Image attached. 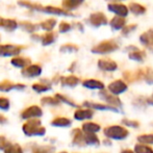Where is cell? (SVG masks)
Wrapping results in <instances>:
<instances>
[{"label":"cell","mask_w":153,"mask_h":153,"mask_svg":"<svg viewBox=\"0 0 153 153\" xmlns=\"http://www.w3.org/2000/svg\"><path fill=\"white\" fill-rule=\"evenodd\" d=\"M128 131L124 127L119 125H114V126L106 127L104 129V134L109 139L114 140H124L128 137Z\"/></svg>","instance_id":"1"},{"label":"cell","mask_w":153,"mask_h":153,"mask_svg":"<svg viewBox=\"0 0 153 153\" xmlns=\"http://www.w3.org/2000/svg\"><path fill=\"white\" fill-rule=\"evenodd\" d=\"M23 130L27 135H43L45 133V128L40 126L39 120H31L23 126Z\"/></svg>","instance_id":"2"},{"label":"cell","mask_w":153,"mask_h":153,"mask_svg":"<svg viewBox=\"0 0 153 153\" xmlns=\"http://www.w3.org/2000/svg\"><path fill=\"white\" fill-rule=\"evenodd\" d=\"M22 48V46H18V45H0V56L18 55Z\"/></svg>","instance_id":"3"},{"label":"cell","mask_w":153,"mask_h":153,"mask_svg":"<svg viewBox=\"0 0 153 153\" xmlns=\"http://www.w3.org/2000/svg\"><path fill=\"white\" fill-rule=\"evenodd\" d=\"M108 90L109 92L111 93L113 95H120L122 93H124L127 90V85H125L123 81L121 80H117V81H114L111 82V85H108Z\"/></svg>","instance_id":"4"},{"label":"cell","mask_w":153,"mask_h":153,"mask_svg":"<svg viewBox=\"0 0 153 153\" xmlns=\"http://www.w3.org/2000/svg\"><path fill=\"white\" fill-rule=\"evenodd\" d=\"M42 72V69L38 65H30V66L26 67L24 70L22 71V74L27 77H34L39 76Z\"/></svg>","instance_id":"5"},{"label":"cell","mask_w":153,"mask_h":153,"mask_svg":"<svg viewBox=\"0 0 153 153\" xmlns=\"http://www.w3.org/2000/svg\"><path fill=\"white\" fill-rule=\"evenodd\" d=\"M17 26H18V23L16 22V20L0 18V27L6 29L7 31H13L17 28Z\"/></svg>","instance_id":"6"},{"label":"cell","mask_w":153,"mask_h":153,"mask_svg":"<svg viewBox=\"0 0 153 153\" xmlns=\"http://www.w3.org/2000/svg\"><path fill=\"white\" fill-rule=\"evenodd\" d=\"M41 115H42V111H41L40 107L31 106L22 114V117L25 118V119H29V118L33 117H40Z\"/></svg>","instance_id":"7"},{"label":"cell","mask_w":153,"mask_h":153,"mask_svg":"<svg viewBox=\"0 0 153 153\" xmlns=\"http://www.w3.org/2000/svg\"><path fill=\"white\" fill-rule=\"evenodd\" d=\"M74 117L76 120H87V119H91L93 117V111L92 109H78V111H75Z\"/></svg>","instance_id":"8"},{"label":"cell","mask_w":153,"mask_h":153,"mask_svg":"<svg viewBox=\"0 0 153 153\" xmlns=\"http://www.w3.org/2000/svg\"><path fill=\"white\" fill-rule=\"evenodd\" d=\"M108 10H111V12L116 13L117 15H119L120 17H125L127 14H128V10H127L126 6L121 5V4H111L108 6Z\"/></svg>","instance_id":"9"},{"label":"cell","mask_w":153,"mask_h":153,"mask_svg":"<svg viewBox=\"0 0 153 153\" xmlns=\"http://www.w3.org/2000/svg\"><path fill=\"white\" fill-rule=\"evenodd\" d=\"M42 12H45V13H50V14H56V15H66V16H68L69 13L66 12L65 10H62V8L59 7H55V6H43L41 7V10Z\"/></svg>","instance_id":"10"},{"label":"cell","mask_w":153,"mask_h":153,"mask_svg":"<svg viewBox=\"0 0 153 153\" xmlns=\"http://www.w3.org/2000/svg\"><path fill=\"white\" fill-rule=\"evenodd\" d=\"M99 67L104 71H115L117 69V65L108 59H101L99 61Z\"/></svg>","instance_id":"11"},{"label":"cell","mask_w":153,"mask_h":153,"mask_svg":"<svg viewBox=\"0 0 153 153\" xmlns=\"http://www.w3.org/2000/svg\"><path fill=\"white\" fill-rule=\"evenodd\" d=\"M12 89H24V85H14L10 81L4 80L0 82V91H10Z\"/></svg>","instance_id":"12"},{"label":"cell","mask_w":153,"mask_h":153,"mask_svg":"<svg viewBox=\"0 0 153 153\" xmlns=\"http://www.w3.org/2000/svg\"><path fill=\"white\" fill-rule=\"evenodd\" d=\"M116 48V46H113V44H109V43H104V44L99 45L98 47H96L95 49H93V52H97V53H106L109 51L114 50Z\"/></svg>","instance_id":"13"},{"label":"cell","mask_w":153,"mask_h":153,"mask_svg":"<svg viewBox=\"0 0 153 153\" xmlns=\"http://www.w3.org/2000/svg\"><path fill=\"white\" fill-rule=\"evenodd\" d=\"M83 85L85 88H89V89H93V90H102L104 88V85L102 82H100L98 80H93V79H91V80H85L83 82Z\"/></svg>","instance_id":"14"},{"label":"cell","mask_w":153,"mask_h":153,"mask_svg":"<svg viewBox=\"0 0 153 153\" xmlns=\"http://www.w3.org/2000/svg\"><path fill=\"white\" fill-rule=\"evenodd\" d=\"M101 94H102L101 95V97H102V98L104 99L107 103L111 104V106L113 107H115L114 105H119V106H121V101H120L118 98H116V97H114V96H111V95L106 94V93H101Z\"/></svg>","instance_id":"15"},{"label":"cell","mask_w":153,"mask_h":153,"mask_svg":"<svg viewBox=\"0 0 153 153\" xmlns=\"http://www.w3.org/2000/svg\"><path fill=\"white\" fill-rule=\"evenodd\" d=\"M82 130L87 133H95L100 130V126L96 123H85L82 126Z\"/></svg>","instance_id":"16"},{"label":"cell","mask_w":153,"mask_h":153,"mask_svg":"<svg viewBox=\"0 0 153 153\" xmlns=\"http://www.w3.org/2000/svg\"><path fill=\"white\" fill-rule=\"evenodd\" d=\"M12 64L16 67L23 68V67L30 66V59H23V57H15V59H12Z\"/></svg>","instance_id":"17"},{"label":"cell","mask_w":153,"mask_h":153,"mask_svg":"<svg viewBox=\"0 0 153 153\" xmlns=\"http://www.w3.org/2000/svg\"><path fill=\"white\" fill-rule=\"evenodd\" d=\"M55 40V33L52 31H48L47 33H45L44 36H42V44L44 45V46H46V45H50L52 44L53 42H54Z\"/></svg>","instance_id":"18"},{"label":"cell","mask_w":153,"mask_h":153,"mask_svg":"<svg viewBox=\"0 0 153 153\" xmlns=\"http://www.w3.org/2000/svg\"><path fill=\"white\" fill-rule=\"evenodd\" d=\"M85 105L90 107H93V108H96V109H101V111H113L118 113L119 111H117L116 107H113L111 105H103V104H92V103H85Z\"/></svg>","instance_id":"19"},{"label":"cell","mask_w":153,"mask_h":153,"mask_svg":"<svg viewBox=\"0 0 153 153\" xmlns=\"http://www.w3.org/2000/svg\"><path fill=\"white\" fill-rule=\"evenodd\" d=\"M55 24H56V20H55V19H48V20L41 23L40 27L44 29V30L50 31V30H52V28L55 26Z\"/></svg>","instance_id":"20"},{"label":"cell","mask_w":153,"mask_h":153,"mask_svg":"<svg viewBox=\"0 0 153 153\" xmlns=\"http://www.w3.org/2000/svg\"><path fill=\"white\" fill-rule=\"evenodd\" d=\"M85 142L89 145H97L99 144V139L95 133H87L85 134Z\"/></svg>","instance_id":"21"},{"label":"cell","mask_w":153,"mask_h":153,"mask_svg":"<svg viewBox=\"0 0 153 153\" xmlns=\"http://www.w3.org/2000/svg\"><path fill=\"white\" fill-rule=\"evenodd\" d=\"M79 79L75 76H69V77H65L62 79V85H69V87H75V85L78 83Z\"/></svg>","instance_id":"22"},{"label":"cell","mask_w":153,"mask_h":153,"mask_svg":"<svg viewBox=\"0 0 153 153\" xmlns=\"http://www.w3.org/2000/svg\"><path fill=\"white\" fill-rule=\"evenodd\" d=\"M91 21L94 25H100V24H104L106 22L104 16H102L101 14H95L91 17Z\"/></svg>","instance_id":"23"},{"label":"cell","mask_w":153,"mask_h":153,"mask_svg":"<svg viewBox=\"0 0 153 153\" xmlns=\"http://www.w3.org/2000/svg\"><path fill=\"white\" fill-rule=\"evenodd\" d=\"M21 27H22L24 30H26L27 32H33V31H36V29L40 27V25L33 24V23H30V22H22Z\"/></svg>","instance_id":"24"},{"label":"cell","mask_w":153,"mask_h":153,"mask_svg":"<svg viewBox=\"0 0 153 153\" xmlns=\"http://www.w3.org/2000/svg\"><path fill=\"white\" fill-rule=\"evenodd\" d=\"M83 0H64L62 1V5L66 8H75Z\"/></svg>","instance_id":"25"},{"label":"cell","mask_w":153,"mask_h":153,"mask_svg":"<svg viewBox=\"0 0 153 153\" xmlns=\"http://www.w3.org/2000/svg\"><path fill=\"white\" fill-rule=\"evenodd\" d=\"M135 153H153L152 148L148 147V146L144 145V144H137L134 147Z\"/></svg>","instance_id":"26"},{"label":"cell","mask_w":153,"mask_h":153,"mask_svg":"<svg viewBox=\"0 0 153 153\" xmlns=\"http://www.w3.org/2000/svg\"><path fill=\"white\" fill-rule=\"evenodd\" d=\"M71 124V121L67 118H57L54 121H52V125L54 126H61V127H66L69 126Z\"/></svg>","instance_id":"27"},{"label":"cell","mask_w":153,"mask_h":153,"mask_svg":"<svg viewBox=\"0 0 153 153\" xmlns=\"http://www.w3.org/2000/svg\"><path fill=\"white\" fill-rule=\"evenodd\" d=\"M141 144H153V134H143L137 137Z\"/></svg>","instance_id":"28"},{"label":"cell","mask_w":153,"mask_h":153,"mask_svg":"<svg viewBox=\"0 0 153 153\" xmlns=\"http://www.w3.org/2000/svg\"><path fill=\"white\" fill-rule=\"evenodd\" d=\"M124 20H123L122 18H120V17H117V18L113 19V21L111 22V26L114 27L115 29H120L121 27L124 25Z\"/></svg>","instance_id":"29"},{"label":"cell","mask_w":153,"mask_h":153,"mask_svg":"<svg viewBox=\"0 0 153 153\" xmlns=\"http://www.w3.org/2000/svg\"><path fill=\"white\" fill-rule=\"evenodd\" d=\"M33 90H36V92H45V91H48L50 90V87L46 85H40V83H36L33 85Z\"/></svg>","instance_id":"30"},{"label":"cell","mask_w":153,"mask_h":153,"mask_svg":"<svg viewBox=\"0 0 153 153\" xmlns=\"http://www.w3.org/2000/svg\"><path fill=\"white\" fill-rule=\"evenodd\" d=\"M5 153H23L19 146H8L5 149Z\"/></svg>","instance_id":"31"},{"label":"cell","mask_w":153,"mask_h":153,"mask_svg":"<svg viewBox=\"0 0 153 153\" xmlns=\"http://www.w3.org/2000/svg\"><path fill=\"white\" fill-rule=\"evenodd\" d=\"M8 106H10V102H8L7 99L3 98V97H1V98H0V108H2V109H7Z\"/></svg>","instance_id":"32"},{"label":"cell","mask_w":153,"mask_h":153,"mask_svg":"<svg viewBox=\"0 0 153 153\" xmlns=\"http://www.w3.org/2000/svg\"><path fill=\"white\" fill-rule=\"evenodd\" d=\"M42 102L55 105V104H57V103H59V100H57V99H55V98H51V97H46V98L42 99Z\"/></svg>","instance_id":"33"},{"label":"cell","mask_w":153,"mask_h":153,"mask_svg":"<svg viewBox=\"0 0 153 153\" xmlns=\"http://www.w3.org/2000/svg\"><path fill=\"white\" fill-rule=\"evenodd\" d=\"M131 10H132L134 14H141V13H143L145 10H144L141 5H137V4H132V6H131Z\"/></svg>","instance_id":"34"},{"label":"cell","mask_w":153,"mask_h":153,"mask_svg":"<svg viewBox=\"0 0 153 153\" xmlns=\"http://www.w3.org/2000/svg\"><path fill=\"white\" fill-rule=\"evenodd\" d=\"M123 123L127 125L128 127H132V128H137L139 127V123L135 121H130V120H123Z\"/></svg>","instance_id":"35"},{"label":"cell","mask_w":153,"mask_h":153,"mask_svg":"<svg viewBox=\"0 0 153 153\" xmlns=\"http://www.w3.org/2000/svg\"><path fill=\"white\" fill-rule=\"evenodd\" d=\"M70 28H71L70 24H68L67 22H62L61 25H59V31L61 32H67Z\"/></svg>","instance_id":"36"},{"label":"cell","mask_w":153,"mask_h":153,"mask_svg":"<svg viewBox=\"0 0 153 153\" xmlns=\"http://www.w3.org/2000/svg\"><path fill=\"white\" fill-rule=\"evenodd\" d=\"M73 50H77V47L74 45H64L62 46L61 51H73Z\"/></svg>","instance_id":"37"},{"label":"cell","mask_w":153,"mask_h":153,"mask_svg":"<svg viewBox=\"0 0 153 153\" xmlns=\"http://www.w3.org/2000/svg\"><path fill=\"white\" fill-rule=\"evenodd\" d=\"M4 122H6V119L3 117V116L0 115V123H4Z\"/></svg>","instance_id":"38"},{"label":"cell","mask_w":153,"mask_h":153,"mask_svg":"<svg viewBox=\"0 0 153 153\" xmlns=\"http://www.w3.org/2000/svg\"><path fill=\"white\" fill-rule=\"evenodd\" d=\"M148 103H149V104H153V96H151L150 99H148Z\"/></svg>","instance_id":"39"},{"label":"cell","mask_w":153,"mask_h":153,"mask_svg":"<svg viewBox=\"0 0 153 153\" xmlns=\"http://www.w3.org/2000/svg\"><path fill=\"white\" fill-rule=\"evenodd\" d=\"M121 153H134V152L131 151V150H124V151H122Z\"/></svg>","instance_id":"40"},{"label":"cell","mask_w":153,"mask_h":153,"mask_svg":"<svg viewBox=\"0 0 153 153\" xmlns=\"http://www.w3.org/2000/svg\"><path fill=\"white\" fill-rule=\"evenodd\" d=\"M36 153H46V152H45V151H36Z\"/></svg>","instance_id":"41"},{"label":"cell","mask_w":153,"mask_h":153,"mask_svg":"<svg viewBox=\"0 0 153 153\" xmlns=\"http://www.w3.org/2000/svg\"><path fill=\"white\" fill-rule=\"evenodd\" d=\"M62 153H66V152H62Z\"/></svg>","instance_id":"42"}]
</instances>
